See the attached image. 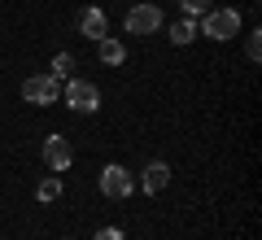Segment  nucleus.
Segmentation results:
<instances>
[{"label": "nucleus", "instance_id": "3", "mask_svg": "<svg viewBox=\"0 0 262 240\" xmlns=\"http://www.w3.org/2000/svg\"><path fill=\"white\" fill-rule=\"evenodd\" d=\"M22 96L31 105H53L61 96V79H53V74H31L27 83H22Z\"/></svg>", "mask_w": 262, "mask_h": 240}, {"label": "nucleus", "instance_id": "11", "mask_svg": "<svg viewBox=\"0 0 262 240\" xmlns=\"http://www.w3.org/2000/svg\"><path fill=\"white\" fill-rule=\"evenodd\" d=\"M35 197L39 201H57V197H61V175H48V179H39V188H35Z\"/></svg>", "mask_w": 262, "mask_h": 240}, {"label": "nucleus", "instance_id": "7", "mask_svg": "<svg viewBox=\"0 0 262 240\" xmlns=\"http://www.w3.org/2000/svg\"><path fill=\"white\" fill-rule=\"evenodd\" d=\"M166 184H170V166H166V162H149V166L140 170V188H144L149 197H158Z\"/></svg>", "mask_w": 262, "mask_h": 240}, {"label": "nucleus", "instance_id": "1", "mask_svg": "<svg viewBox=\"0 0 262 240\" xmlns=\"http://www.w3.org/2000/svg\"><path fill=\"white\" fill-rule=\"evenodd\" d=\"M196 31L210 35V39H219V44H223V39H236V31H241V13H236V9H206Z\"/></svg>", "mask_w": 262, "mask_h": 240}, {"label": "nucleus", "instance_id": "6", "mask_svg": "<svg viewBox=\"0 0 262 240\" xmlns=\"http://www.w3.org/2000/svg\"><path fill=\"white\" fill-rule=\"evenodd\" d=\"M153 31H162V9L158 5H136L127 13V35H153Z\"/></svg>", "mask_w": 262, "mask_h": 240}, {"label": "nucleus", "instance_id": "5", "mask_svg": "<svg viewBox=\"0 0 262 240\" xmlns=\"http://www.w3.org/2000/svg\"><path fill=\"white\" fill-rule=\"evenodd\" d=\"M101 192L110 197V201H122V197H131V170L118 166V162H110V166L101 170Z\"/></svg>", "mask_w": 262, "mask_h": 240}, {"label": "nucleus", "instance_id": "16", "mask_svg": "<svg viewBox=\"0 0 262 240\" xmlns=\"http://www.w3.org/2000/svg\"><path fill=\"white\" fill-rule=\"evenodd\" d=\"M66 240H70V236H66Z\"/></svg>", "mask_w": 262, "mask_h": 240}, {"label": "nucleus", "instance_id": "4", "mask_svg": "<svg viewBox=\"0 0 262 240\" xmlns=\"http://www.w3.org/2000/svg\"><path fill=\"white\" fill-rule=\"evenodd\" d=\"M70 162H75L70 140H66V136H48V140H44V166L53 170V175H66V170H70Z\"/></svg>", "mask_w": 262, "mask_h": 240}, {"label": "nucleus", "instance_id": "12", "mask_svg": "<svg viewBox=\"0 0 262 240\" xmlns=\"http://www.w3.org/2000/svg\"><path fill=\"white\" fill-rule=\"evenodd\" d=\"M70 70H75V53H57L53 66H48V74H53V79H66Z\"/></svg>", "mask_w": 262, "mask_h": 240}, {"label": "nucleus", "instance_id": "8", "mask_svg": "<svg viewBox=\"0 0 262 240\" xmlns=\"http://www.w3.org/2000/svg\"><path fill=\"white\" fill-rule=\"evenodd\" d=\"M79 31H83L92 44L101 35H110V18H105V9H83V13H79Z\"/></svg>", "mask_w": 262, "mask_h": 240}, {"label": "nucleus", "instance_id": "2", "mask_svg": "<svg viewBox=\"0 0 262 240\" xmlns=\"http://www.w3.org/2000/svg\"><path fill=\"white\" fill-rule=\"evenodd\" d=\"M66 105L79 110V114L101 110V88H96L92 79H70V83H66Z\"/></svg>", "mask_w": 262, "mask_h": 240}, {"label": "nucleus", "instance_id": "9", "mask_svg": "<svg viewBox=\"0 0 262 240\" xmlns=\"http://www.w3.org/2000/svg\"><path fill=\"white\" fill-rule=\"evenodd\" d=\"M96 53H101V61H105V66H122L127 48H122V44H118L114 35H101V39H96Z\"/></svg>", "mask_w": 262, "mask_h": 240}, {"label": "nucleus", "instance_id": "14", "mask_svg": "<svg viewBox=\"0 0 262 240\" xmlns=\"http://www.w3.org/2000/svg\"><path fill=\"white\" fill-rule=\"evenodd\" d=\"M179 5H184V13H188V18H201V13L210 9V0H179Z\"/></svg>", "mask_w": 262, "mask_h": 240}, {"label": "nucleus", "instance_id": "13", "mask_svg": "<svg viewBox=\"0 0 262 240\" xmlns=\"http://www.w3.org/2000/svg\"><path fill=\"white\" fill-rule=\"evenodd\" d=\"M245 57L258 66V57H262V31H249V35H245Z\"/></svg>", "mask_w": 262, "mask_h": 240}, {"label": "nucleus", "instance_id": "15", "mask_svg": "<svg viewBox=\"0 0 262 240\" xmlns=\"http://www.w3.org/2000/svg\"><path fill=\"white\" fill-rule=\"evenodd\" d=\"M92 240H122V231H118V227H101Z\"/></svg>", "mask_w": 262, "mask_h": 240}, {"label": "nucleus", "instance_id": "10", "mask_svg": "<svg viewBox=\"0 0 262 240\" xmlns=\"http://www.w3.org/2000/svg\"><path fill=\"white\" fill-rule=\"evenodd\" d=\"M166 35H170V44H179V48L192 44V39H196V18H179V22H170Z\"/></svg>", "mask_w": 262, "mask_h": 240}]
</instances>
